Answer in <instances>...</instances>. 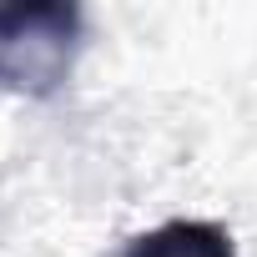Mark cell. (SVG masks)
I'll return each instance as SVG.
<instances>
[{"mask_svg": "<svg viewBox=\"0 0 257 257\" xmlns=\"http://www.w3.org/2000/svg\"><path fill=\"white\" fill-rule=\"evenodd\" d=\"M81 51V6L71 0H21L0 6V91L46 101L71 81Z\"/></svg>", "mask_w": 257, "mask_h": 257, "instance_id": "obj_1", "label": "cell"}, {"mask_svg": "<svg viewBox=\"0 0 257 257\" xmlns=\"http://www.w3.org/2000/svg\"><path fill=\"white\" fill-rule=\"evenodd\" d=\"M121 257H237V247H232L227 227L177 217V222H162V227L132 237L121 247Z\"/></svg>", "mask_w": 257, "mask_h": 257, "instance_id": "obj_2", "label": "cell"}]
</instances>
